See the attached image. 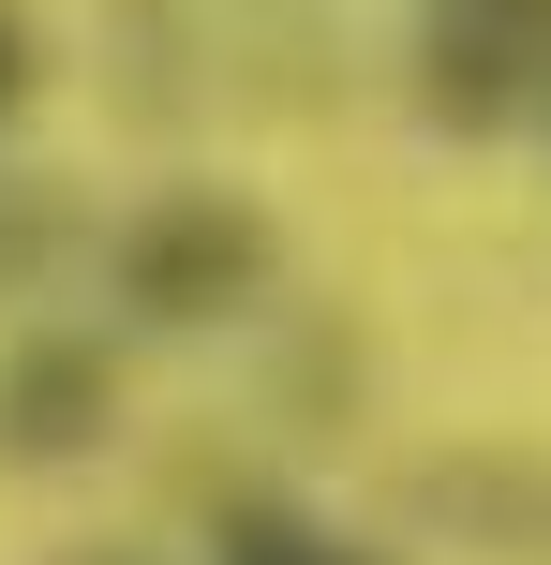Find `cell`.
<instances>
[{
	"mask_svg": "<svg viewBox=\"0 0 551 565\" xmlns=\"http://www.w3.org/2000/svg\"><path fill=\"white\" fill-rule=\"evenodd\" d=\"M15 105H30V15L0 0V119H15Z\"/></svg>",
	"mask_w": 551,
	"mask_h": 565,
	"instance_id": "5",
	"label": "cell"
},
{
	"mask_svg": "<svg viewBox=\"0 0 551 565\" xmlns=\"http://www.w3.org/2000/svg\"><path fill=\"white\" fill-rule=\"evenodd\" d=\"M209 565H388V551L343 536V521H314V507H224L209 521Z\"/></svg>",
	"mask_w": 551,
	"mask_h": 565,
	"instance_id": "4",
	"label": "cell"
},
{
	"mask_svg": "<svg viewBox=\"0 0 551 565\" xmlns=\"http://www.w3.org/2000/svg\"><path fill=\"white\" fill-rule=\"evenodd\" d=\"M417 105L447 135H507L551 105V0H417Z\"/></svg>",
	"mask_w": 551,
	"mask_h": 565,
	"instance_id": "1",
	"label": "cell"
},
{
	"mask_svg": "<svg viewBox=\"0 0 551 565\" xmlns=\"http://www.w3.org/2000/svg\"><path fill=\"white\" fill-rule=\"evenodd\" d=\"M89 431H105V358H89V342H30V372L0 387V447L60 461V447H89Z\"/></svg>",
	"mask_w": 551,
	"mask_h": 565,
	"instance_id": "3",
	"label": "cell"
},
{
	"mask_svg": "<svg viewBox=\"0 0 551 565\" xmlns=\"http://www.w3.org/2000/svg\"><path fill=\"white\" fill-rule=\"evenodd\" d=\"M268 282V224L239 194H165L135 238H119V298L149 312V328H194V312H239Z\"/></svg>",
	"mask_w": 551,
	"mask_h": 565,
	"instance_id": "2",
	"label": "cell"
}]
</instances>
